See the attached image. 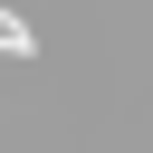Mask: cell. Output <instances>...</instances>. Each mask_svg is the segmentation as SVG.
I'll list each match as a JSON object with an SVG mask.
<instances>
[{"label": "cell", "mask_w": 153, "mask_h": 153, "mask_svg": "<svg viewBox=\"0 0 153 153\" xmlns=\"http://www.w3.org/2000/svg\"><path fill=\"white\" fill-rule=\"evenodd\" d=\"M29 48H38V38H29V29H19V19L0 10V57H29Z\"/></svg>", "instance_id": "1"}]
</instances>
